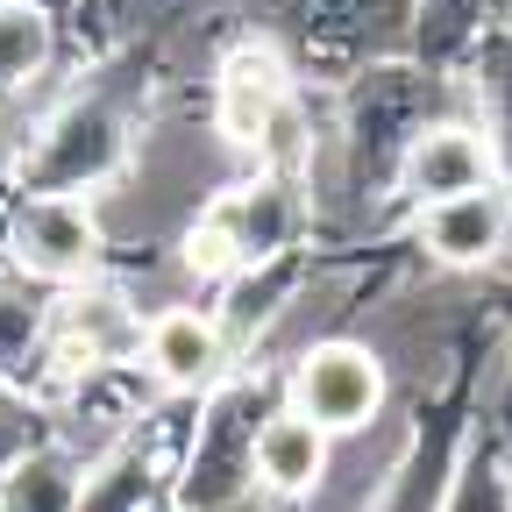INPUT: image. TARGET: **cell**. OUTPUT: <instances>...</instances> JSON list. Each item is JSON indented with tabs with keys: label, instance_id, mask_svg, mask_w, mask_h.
<instances>
[{
	"label": "cell",
	"instance_id": "9",
	"mask_svg": "<svg viewBox=\"0 0 512 512\" xmlns=\"http://www.w3.org/2000/svg\"><path fill=\"white\" fill-rule=\"evenodd\" d=\"M143 335H150V306L143 292H128L121 278H93L50 299V349H43V392L64 377H86V370H121V363H143Z\"/></svg>",
	"mask_w": 512,
	"mask_h": 512
},
{
	"label": "cell",
	"instance_id": "18",
	"mask_svg": "<svg viewBox=\"0 0 512 512\" xmlns=\"http://www.w3.org/2000/svg\"><path fill=\"white\" fill-rule=\"evenodd\" d=\"M86 498V463L64 441H43L0 477V512H79Z\"/></svg>",
	"mask_w": 512,
	"mask_h": 512
},
{
	"label": "cell",
	"instance_id": "5",
	"mask_svg": "<svg viewBox=\"0 0 512 512\" xmlns=\"http://www.w3.org/2000/svg\"><path fill=\"white\" fill-rule=\"evenodd\" d=\"M306 93H335L370 64L413 57V0H256Z\"/></svg>",
	"mask_w": 512,
	"mask_h": 512
},
{
	"label": "cell",
	"instance_id": "17",
	"mask_svg": "<svg viewBox=\"0 0 512 512\" xmlns=\"http://www.w3.org/2000/svg\"><path fill=\"white\" fill-rule=\"evenodd\" d=\"M57 50H64V22L57 15L29 8V0H0V107L29 100L50 79Z\"/></svg>",
	"mask_w": 512,
	"mask_h": 512
},
{
	"label": "cell",
	"instance_id": "10",
	"mask_svg": "<svg viewBox=\"0 0 512 512\" xmlns=\"http://www.w3.org/2000/svg\"><path fill=\"white\" fill-rule=\"evenodd\" d=\"M143 370L157 377L164 399H207L214 384H228V377L242 370V356L228 349L214 306H200V299H171V306H150Z\"/></svg>",
	"mask_w": 512,
	"mask_h": 512
},
{
	"label": "cell",
	"instance_id": "6",
	"mask_svg": "<svg viewBox=\"0 0 512 512\" xmlns=\"http://www.w3.org/2000/svg\"><path fill=\"white\" fill-rule=\"evenodd\" d=\"M285 406L306 413L335 441H363L392 413V356L370 335H349V328L342 335H306L285 356Z\"/></svg>",
	"mask_w": 512,
	"mask_h": 512
},
{
	"label": "cell",
	"instance_id": "12",
	"mask_svg": "<svg viewBox=\"0 0 512 512\" xmlns=\"http://www.w3.org/2000/svg\"><path fill=\"white\" fill-rule=\"evenodd\" d=\"M498 185V164H491V143L470 114H448L434 128H420V143L406 150L399 164V192H392V221H413L441 200H463V192H484Z\"/></svg>",
	"mask_w": 512,
	"mask_h": 512
},
{
	"label": "cell",
	"instance_id": "8",
	"mask_svg": "<svg viewBox=\"0 0 512 512\" xmlns=\"http://www.w3.org/2000/svg\"><path fill=\"white\" fill-rule=\"evenodd\" d=\"M299 93H306V86H299L292 64H285V50H278L271 36L242 29V36H228V43L214 50V72H207V128L221 136V150L249 171V164H256V143L271 136V121H278Z\"/></svg>",
	"mask_w": 512,
	"mask_h": 512
},
{
	"label": "cell",
	"instance_id": "7",
	"mask_svg": "<svg viewBox=\"0 0 512 512\" xmlns=\"http://www.w3.org/2000/svg\"><path fill=\"white\" fill-rule=\"evenodd\" d=\"M0 271H15L43 292H72L114 271V235L93 200H22L0 207Z\"/></svg>",
	"mask_w": 512,
	"mask_h": 512
},
{
	"label": "cell",
	"instance_id": "3",
	"mask_svg": "<svg viewBox=\"0 0 512 512\" xmlns=\"http://www.w3.org/2000/svg\"><path fill=\"white\" fill-rule=\"evenodd\" d=\"M292 249H313V192L271 171H242L185 221V235L171 242V271L200 292H221L228 278L278 264Z\"/></svg>",
	"mask_w": 512,
	"mask_h": 512
},
{
	"label": "cell",
	"instance_id": "2",
	"mask_svg": "<svg viewBox=\"0 0 512 512\" xmlns=\"http://www.w3.org/2000/svg\"><path fill=\"white\" fill-rule=\"evenodd\" d=\"M150 93H157L150 36L79 64V79L57 93V107L29 121V136L8 150V192H22V200H100L107 185L136 171Z\"/></svg>",
	"mask_w": 512,
	"mask_h": 512
},
{
	"label": "cell",
	"instance_id": "16",
	"mask_svg": "<svg viewBox=\"0 0 512 512\" xmlns=\"http://www.w3.org/2000/svg\"><path fill=\"white\" fill-rule=\"evenodd\" d=\"M498 22H505V0H413V64L456 79Z\"/></svg>",
	"mask_w": 512,
	"mask_h": 512
},
{
	"label": "cell",
	"instance_id": "20",
	"mask_svg": "<svg viewBox=\"0 0 512 512\" xmlns=\"http://www.w3.org/2000/svg\"><path fill=\"white\" fill-rule=\"evenodd\" d=\"M43 441H57V427H50V399L43 392H15V384H0V477H8L29 448H43Z\"/></svg>",
	"mask_w": 512,
	"mask_h": 512
},
{
	"label": "cell",
	"instance_id": "1",
	"mask_svg": "<svg viewBox=\"0 0 512 512\" xmlns=\"http://www.w3.org/2000/svg\"><path fill=\"white\" fill-rule=\"evenodd\" d=\"M320 100H328V121H320V164H313V242H356V235L384 242L399 164L420 143V128L470 114L463 79L392 57Z\"/></svg>",
	"mask_w": 512,
	"mask_h": 512
},
{
	"label": "cell",
	"instance_id": "4",
	"mask_svg": "<svg viewBox=\"0 0 512 512\" xmlns=\"http://www.w3.org/2000/svg\"><path fill=\"white\" fill-rule=\"evenodd\" d=\"M285 406V363L256 356L207 399H192V427L178 448L171 512H242L256 498V427Z\"/></svg>",
	"mask_w": 512,
	"mask_h": 512
},
{
	"label": "cell",
	"instance_id": "14",
	"mask_svg": "<svg viewBox=\"0 0 512 512\" xmlns=\"http://www.w3.org/2000/svg\"><path fill=\"white\" fill-rule=\"evenodd\" d=\"M463 100H470V121L484 128V143H491V164H498V192L512 200V22H498L470 64H463Z\"/></svg>",
	"mask_w": 512,
	"mask_h": 512
},
{
	"label": "cell",
	"instance_id": "11",
	"mask_svg": "<svg viewBox=\"0 0 512 512\" xmlns=\"http://www.w3.org/2000/svg\"><path fill=\"white\" fill-rule=\"evenodd\" d=\"M406 242L427 256L434 271L491 278V271H505V256H512V200L498 185L463 192V200H441V207L406 221Z\"/></svg>",
	"mask_w": 512,
	"mask_h": 512
},
{
	"label": "cell",
	"instance_id": "13",
	"mask_svg": "<svg viewBox=\"0 0 512 512\" xmlns=\"http://www.w3.org/2000/svg\"><path fill=\"white\" fill-rule=\"evenodd\" d=\"M335 470H342V441L320 434L306 413L278 406L256 427V498L264 505H306L335 484Z\"/></svg>",
	"mask_w": 512,
	"mask_h": 512
},
{
	"label": "cell",
	"instance_id": "15",
	"mask_svg": "<svg viewBox=\"0 0 512 512\" xmlns=\"http://www.w3.org/2000/svg\"><path fill=\"white\" fill-rule=\"evenodd\" d=\"M50 299L43 285L0 271V384L15 392H43V349H50Z\"/></svg>",
	"mask_w": 512,
	"mask_h": 512
},
{
	"label": "cell",
	"instance_id": "21",
	"mask_svg": "<svg viewBox=\"0 0 512 512\" xmlns=\"http://www.w3.org/2000/svg\"><path fill=\"white\" fill-rule=\"evenodd\" d=\"M505 470H512V441H505Z\"/></svg>",
	"mask_w": 512,
	"mask_h": 512
},
{
	"label": "cell",
	"instance_id": "19",
	"mask_svg": "<svg viewBox=\"0 0 512 512\" xmlns=\"http://www.w3.org/2000/svg\"><path fill=\"white\" fill-rule=\"evenodd\" d=\"M441 512H512V470H505V434L477 413V434H470V456L448 484Z\"/></svg>",
	"mask_w": 512,
	"mask_h": 512
}]
</instances>
